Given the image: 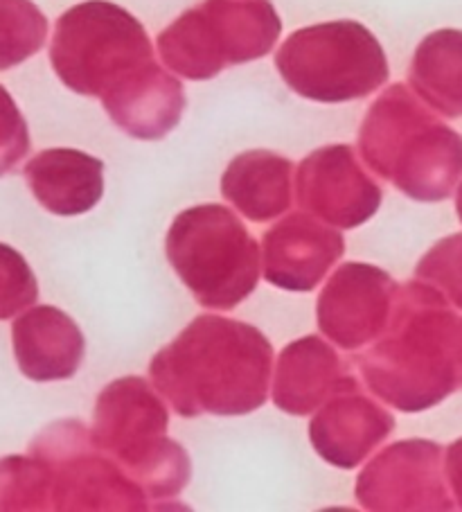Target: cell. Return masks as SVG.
<instances>
[{
    "label": "cell",
    "mask_w": 462,
    "mask_h": 512,
    "mask_svg": "<svg viewBox=\"0 0 462 512\" xmlns=\"http://www.w3.org/2000/svg\"><path fill=\"white\" fill-rule=\"evenodd\" d=\"M165 253L197 303L235 310L260 280V246L239 217L219 203L183 210L167 231Z\"/></svg>",
    "instance_id": "5b68a950"
},
{
    "label": "cell",
    "mask_w": 462,
    "mask_h": 512,
    "mask_svg": "<svg viewBox=\"0 0 462 512\" xmlns=\"http://www.w3.org/2000/svg\"><path fill=\"white\" fill-rule=\"evenodd\" d=\"M417 278L444 287L462 305V235L435 244L417 264Z\"/></svg>",
    "instance_id": "cb8c5ba5"
},
{
    "label": "cell",
    "mask_w": 462,
    "mask_h": 512,
    "mask_svg": "<svg viewBox=\"0 0 462 512\" xmlns=\"http://www.w3.org/2000/svg\"><path fill=\"white\" fill-rule=\"evenodd\" d=\"M280 32L271 0H203L161 32L158 50L176 75L201 82L269 55Z\"/></svg>",
    "instance_id": "52a82bcc"
},
{
    "label": "cell",
    "mask_w": 462,
    "mask_h": 512,
    "mask_svg": "<svg viewBox=\"0 0 462 512\" xmlns=\"http://www.w3.org/2000/svg\"><path fill=\"white\" fill-rule=\"evenodd\" d=\"M25 181L48 213L77 217L100 203L104 163L79 149H46L25 165Z\"/></svg>",
    "instance_id": "e0dca14e"
},
{
    "label": "cell",
    "mask_w": 462,
    "mask_h": 512,
    "mask_svg": "<svg viewBox=\"0 0 462 512\" xmlns=\"http://www.w3.org/2000/svg\"><path fill=\"white\" fill-rule=\"evenodd\" d=\"M296 197L305 213L348 231L377 215L384 190L363 170L354 147L330 145L300 163Z\"/></svg>",
    "instance_id": "30bf717a"
},
{
    "label": "cell",
    "mask_w": 462,
    "mask_h": 512,
    "mask_svg": "<svg viewBox=\"0 0 462 512\" xmlns=\"http://www.w3.org/2000/svg\"><path fill=\"white\" fill-rule=\"evenodd\" d=\"M170 413L147 379H115L97 397L91 434L151 501L174 499L190 483V456L167 436Z\"/></svg>",
    "instance_id": "277c9868"
},
{
    "label": "cell",
    "mask_w": 462,
    "mask_h": 512,
    "mask_svg": "<svg viewBox=\"0 0 462 512\" xmlns=\"http://www.w3.org/2000/svg\"><path fill=\"white\" fill-rule=\"evenodd\" d=\"M393 429L395 418L348 375L309 422V440L325 463L354 470Z\"/></svg>",
    "instance_id": "4fadbf2b"
},
{
    "label": "cell",
    "mask_w": 462,
    "mask_h": 512,
    "mask_svg": "<svg viewBox=\"0 0 462 512\" xmlns=\"http://www.w3.org/2000/svg\"><path fill=\"white\" fill-rule=\"evenodd\" d=\"M354 494L375 512L451 508L440 481V445L415 438L386 447L359 474Z\"/></svg>",
    "instance_id": "7c38bea8"
},
{
    "label": "cell",
    "mask_w": 462,
    "mask_h": 512,
    "mask_svg": "<svg viewBox=\"0 0 462 512\" xmlns=\"http://www.w3.org/2000/svg\"><path fill=\"white\" fill-rule=\"evenodd\" d=\"M273 348L253 325L197 316L149 364L156 391L183 418L246 416L269 397Z\"/></svg>",
    "instance_id": "6da1fadb"
},
{
    "label": "cell",
    "mask_w": 462,
    "mask_h": 512,
    "mask_svg": "<svg viewBox=\"0 0 462 512\" xmlns=\"http://www.w3.org/2000/svg\"><path fill=\"white\" fill-rule=\"evenodd\" d=\"M14 357L32 382L70 379L82 366L86 341L66 312L50 305L32 307L12 325Z\"/></svg>",
    "instance_id": "9a60e30c"
},
{
    "label": "cell",
    "mask_w": 462,
    "mask_h": 512,
    "mask_svg": "<svg viewBox=\"0 0 462 512\" xmlns=\"http://www.w3.org/2000/svg\"><path fill=\"white\" fill-rule=\"evenodd\" d=\"M460 323L435 291L406 282L379 341L359 359L361 375L379 400L402 413L442 402L460 384Z\"/></svg>",
    "instance_id": "7a4b0ae2"
},
{
    "label": "cell",
    "mask_w": 462,
    "mask_h": 512,
    "mask_svg": "<svg viewBox=\"0 0 462 512\" xmlns=\"http://www.w3.org/2000/svg\"><path fill=\"white\" fill-rule=\"evenodd\" d=\"M39 285L28 260L12 249L0 244V321L12 319L25 307L37 303Z\"/></svg>",
    "instance_id": "603a6c76"
},
{
    "label": "cell",
    "mask_w": 462,
    "mask_h": 512,
    "mask_svg": "<svg viewBox=\"0 0 462 512\" xmlns=\"http://www.w3.org/2000/svg\"><path fill=\"white\" fill-rule=\"evenodd\" d=\"M411 84L426 102L449 116L462 113V34L435 32L417 48Z\"/></svg>",
    "instance_id": "ffe728a7"
},
{
    "label": "cell",
    "mask_w": 462,
    "mask_h": 512,
    "mask_svg": "<svg viewBox=\"0 0 462 512\" xmlns=\"http://www.w3.org/2000/svg\"><path fill=\"white\" fill-rule=\"evenodd\" d=\"M154 59L142 23L109 0L70 7L50 46V64L61 82L100 100Z\"/></svg>",
    "instance_id": "8992f818"
},
{
    "label": "cell",
    "mask_w": 462,
    "mask_h": 512,
    "mask_svg": "<svg viewBox=\"0 0 462 512\" xmlns=\"http://www.w3.org/2000/svg\"><path fill=\"white\" fill-rule=\"evenodd\" d=\"M397 289L390 273L375 264H341L318 296V328L343 350L366 346L386 330Z\"/></svg>",
    "instance_id": "8fae6325"
},
{
    "label": "cell",
    "mask_w": 462,
    "mask_h": 512,
    "mask_svg": "<svg viewBox=\"0 0 462 512\" xmlns=\"http://www.w3.org/2000/svg\"><path fill=\"white\" fill-rule=\"evenodd\" d=\"M102 107L124 134L138 140H158L181 122L185 91L179 79L154 59L104 95Z\"/></svg>",
    "instance_id": "2e32d148"
},
{
    "label": "cell",
    "mask_w": 462,
    "mask_h": 512,
    "mask_svg": "<svg viewBox=\"0 0 462 512\" xmlns=\"http://www.w3.org/2000/svg\"><path fill=\"white\" fill-rule=\"evenodd\" d=\"M293 163L275 152L253 149L230 161L221 176V194L246 219L271 222L291 208Z\"/></svg>",
    "instance_id": "d6986e66"
},
{
    "label": "cell",
    "mask_w": 462,
    "mask_h": 512,
    "mask_svg": "<svg viewBox=\"0 0 462 512\" xmlns=\"http://www.w3.org/2000/svg\"><path fill=\"white\" fill-rule=\"evenodd\" d=\"M30 152L28 122L12 95L0 86V176L12 172Z\"/></svg>",
    "instance_id": "d4e9b609"
},
{
    "label": "cell",
    "mask_w": 462,
    "mask_h": 512,
    "mask_svg": "<svg viewBox=\"0 0 462 512\" xmlns=\"http://www.w3.org/2000/svg\"><path fill=\"white\" fill-rule=\"evenodd\" d=\"M46 34V16L32 0H0V70L37 55Z\"/></svg>",
    "instance_id": "44dd1931"
},
{
    "label": "cell",
    "mask_w": 462,
    "mask_h": 512,
    "mask_svg": "<svg viewBox=\"0 0 462 512\" xmlns=\"http://www.w3.org/2000/svg\"><path fill=\"white\" fill-rule=\"evenodd\" d=\"M262 244L264 278L284 291H314L345 253L343 235L309 213L284 217Z\"/></svg>",
    "instance_id": "5bb4252c"
},
{
    "label": "cell",
    "mask_w": 462,
    "mask_h": 512,
    "mask_svg": "<svg viewBox=\"0 0 462 512\" xmlns=\"http://www.w3.org/2000/svg\"><path fill=\"white\" fill-rule=\"evenodd\" d=\"M363 161L415 201H440L462 170V140L426 113L404 84L390 86L359 129Z\"/></svg>",
    "instance_id": "3957f363"
},
{
    "label": "cell",
    "mask_w": 462,
    "mask_h": 512,
    "mask_svg": "<svg viewBox=\"0 0 462 512\" xmlns=\"http://www.w3.org/2000/svg\"><path fill=\"white\" fill-rule=\"evenodd\" d=\"M0 510H50L48 474L37 456L0 461Z\"/></svg>",
    "instance_id": "7402d4cb"
},
{
    "label": "cell",
    "mask_w": 462,
    "mask_h": 512,
    "mask_svg": "<svg viewBox=\"0 0 462 512\" xmlns=\"http://www.w3.org/2000/svg\"><path fill=\"white\" fill-rule=\"evenodd\" d=\"M275 68L293 93L323 104L361 100L388 82L384 48L357 21L293 32L275 55Z\"/></svg>",
    "instance_id": "ba28073f"
},
{
    "label": "cell",
    "mask_w": 462,
    "mask_h": 512,
    "mask_svg": "<svg viewBox=\"0 0 462 512\" xmlns=\"http://www.w3.org/2000/svg\"><path fill=\"white\" fill-rule=\"evenodd\" d=\"M348 375V368L330 343L302 337L280 352L273 402L289 416H307L323 406Z\"/></svg>",
    "instance_id": "ac0fdd59"
},
{
    "label": "cell",
    "mask_w": 462,
    "mask_h": 512,
    "mask_svg": "<svg viewBox=\"0 0 462 512\" xmlns=\"http://www.w3.org/2000/svg\"><path fill=\"white\" fill-rule=\"evenodd\" d=\"M48 474L50 510H147L149 497L102 452L79 420H61L30 445Z\"/></svg>",
    "instance_id": "9c48e42d"
}]
</instances>
